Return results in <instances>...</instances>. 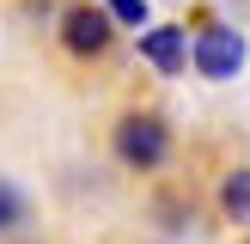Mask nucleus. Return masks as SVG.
<instances>
[{"instance_id":"nucleus-1","label":"nucleus","mask_w":250,"mask_h":244,"mask_svg":"<svg viewBox=\"0 0 250 244\" xmlns=\"http://www.w3.org/2000/svg\"><path fill=\"white\" fill-rule=\"evenodd\" d=\"M110 146H116V159L128 171H159L171 159V122L159 116V110H128V116L116 122V134H110Z\"/></svg>"},{"instance_id":"nucleus-2","label":"nucleus","mask_w":250,"mask_h":244,"mask_svg":"<svg viewBox=\"0 0 250 244\" xmlns=\"http://www.w3.org/2000/svg\"><path fill=\"white\" fill-rule=\"evenodd\" d=\"M189 67L202 73V80L226 85L244 73V31H232V24H202V31L189 37Z\"/></svg>"},{"instance_id":"nucleus-3","label":"nucleus","mask_w":250,"mask_h":244,"mask_svg":"<svg viewBox=\"0 0 250 244\" xmlns=\"http://www.w3.org/2000/svg\"><path fill=\"white\" fill-rule=\"evenodd\" d=\"M110 37H116V24H110V12L98 6V0H80L73 12H61V49L80 61H98L110 49Z\"/></svg>"},{"instance_id":"nucleus-4","label":"nucleus","mask_w":250,"mask_h":244,"mask_svg":"<svg viewBox=\"0 0 250 244\" xmlns=\"http://www.w3.org/2000/svg\"><path fill=\"white\" fill-rule=\"evenodd\" d=\"M141 61L153 73H183L189 67V31H177V24H141Z\"/></svg>"},{"instance_id":"nucleus-5","label":"nucleus","mask_w":250,"mask_h":244,"mask_svg":"<svg viewBox=\"0 0 250 244\" xmlns=\"http://www.w3.org/2000/svg\"><path fill=\"white\" fill-rule=\"evenodd\" d=\"M220 214H226L232 226H244V220H250V171H244V165L220 177Z\"/></svg>"},{"instance_id":"nucleus-6","label":"nucleus","mask_w":250,"mask_h":244,"mask_svg":"<svg viewBox=\"0 0 250 244\" xmlns=\"http://www.w3.org/2000/svg\"><path fill=\"white\" fill-rule=\"evenodd\" d=\"M24 220H31V202H24V189L0 183V238H6V232H24Z\"/></svg>"},{"instance_id":"nucleus-7","label":"nucleus","mask_w":250,"mask_h":244,"mask_svg":"<svg viewBox=\"0 0 250 244\" xmlns=\"http://www.w3.org/2000/svg\"><path fill=\"white\" fill-rule=\"evenodd\" d=\"M104 12H110V24H134V31L153 19V6H146V0H104Z\"/></svg>"}]
</instances>
